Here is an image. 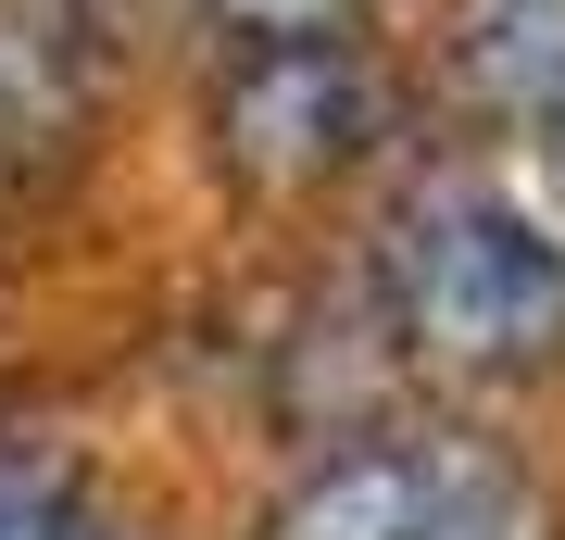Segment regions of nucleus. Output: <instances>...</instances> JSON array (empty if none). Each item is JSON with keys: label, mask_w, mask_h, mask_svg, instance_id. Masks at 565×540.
Returning <instances> with one entry per match:
<instances>
[{"label": "nucleus", "mask_w": 565, "mask_h": 540, "mask_svg": "<svg viewBox=\"0 0 565 540\" xmlns=\"http://www.w3.org/2000/svg\"><path fill=\"white\" fill-rule=\"evenodd\" d=\"M364 301L427 378H541L565 364V226L478 177H415L377 214Z\"/></svg>", "instance_id": "1"}, {"label": "nucleus", "mask_w": 565, "mask_h": 540, "mask_svg": "<svg viewBox=\"0 0 565 540\" xmlns=\"http://www.w3.org/2000/svg\"><path fill=\"white\" fill-rule=\"evenodd\" d=\"M252 540H553V490L490 427H340Z\"/></svg>", "instance_id": "2"}, {"label": "nucleus", "mask_w": 565, "mask_h": 540, "mask_svg": "<svg viewBox=\"0 0 565 540\" xmlns=\"http://www.w3.org/2000/svg\"><path fill=\"white\" fill-rule=\"evenodd\" d=\"M390 126H403V88H390V51L364 25H340V39H239L202 100V139L252 201L352 189L390 151Z\"/></svg>", "instance_id": "3"}, {"label": "nucleus", "mask_w": 565, "mask_h": 540, "mask_svg": "<svg viewBox=\"0 0 565 540\" xmlns=\"http://www.w3.org/2000/svg\"><path fill=\"white\" fill-rule=\"evenodd\" d=\"M88 139V13L0 0V177H51Z\"/></svg>", "instance_id": "4"}, {"label": "nucleus", "mask_w": 565, "mask_h": 540, "mask_svg": "<svg viewBox=\"0 0 565 540\" xmlns=\"http://www.w3.org/2000/svg\"><path fill=\"white\" fill-rule=\"evenodd\" d=\"M440 76L478 126H541L565 114V0H452Z\"/></svg>", "instance_id": "5"}, {"label": "nucleus", "mask_w": 565, "mask_h": 540, "mask_svg": "<svg viewBox=\"0 0 565 540\" xmlns=\"http://www.w3.org/2000/svg\"><path fill=\"white\" fill-rule=\"evenodd\" d=\"M88 528H102L88 478H76V465H63L51 441L0 427V540H88Z\"/></svg>", "instance_id": "6"}, {"label": "nucleus", "mask_w": 565, "mask_h": 540, "mask_svg": "<svg viewBox=\"0 0 565 540\" xmlns=\"http://www.w3.org/2000/svg\"><path fill=\"white\" fill-rule=\"evenodd\" d=\"M214 13V39L239 51V39H340V25H364L377 0H202Z\"/></svg>", "instance_id": "7"}, {"label": "nucleus", "mask_w": 565, "mask_h": 540, "mask_svg": "<svg viewBox=\"0 0 565 540\" xmlns=\"http://www.w3.org/2000/svg\"><path fill=\"white\" fill-rule=\"evenodd\" d=\"M88 25H126V13H177V0H76Z\"/></svg>", "instance_id": "8"}, {"label": "nucleus", "mask_w": 565, "mask_h": 540, "mask_svg": "<svg viewBox=\"0 0 565 540\" xmlns=\"http://www.w3.org/2000/svg\"><path fill=\"white\" fill-rule=\"evenodd\" d=\"M541 151H553V189H565V114H553V126H541Z\"/></svg>", "instance_id": "9"}, {"label": "nucleus", "mask_w": 565, "mask_h": 540, "mask_svg": "<svg viewBox=\"0 0 565 540\" xmlns=\"http://www.w3.org/2000/svg\"><path fill=\"white\" fill-rule=\"evenodd\" d=\"M88 540H139V528H114V516H102V528H88Z\"/></svg>", "instance_id": "10"}]
</instances>
